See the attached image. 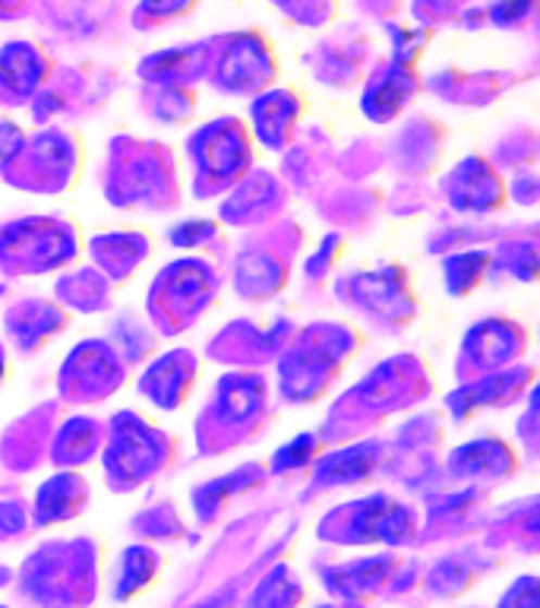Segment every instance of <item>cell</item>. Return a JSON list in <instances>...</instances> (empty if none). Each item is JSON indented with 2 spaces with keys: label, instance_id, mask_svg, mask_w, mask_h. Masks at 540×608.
<instances>
[]
</instances>
